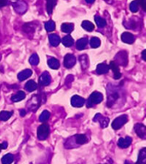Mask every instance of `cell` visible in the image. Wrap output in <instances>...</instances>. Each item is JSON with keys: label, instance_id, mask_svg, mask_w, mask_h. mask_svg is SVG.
Masks as SVG:
<instances>
[{"label": "cell", "instance_id": "1", "mask_svg": "<svg viewBox=\"0 0 146 164\" xmlns=\"http://www.w3.org/2000/svg\"><path fill=\"white\" fill-rule=\"evenodd\" d=\"M103 94L98 92H94L91 94V96L89 97V99L87 100V107L90 108L94 106L95 104H100L103 101Z\"/></svg>", "mask_w": 146, "mask_h": 164}, {"label": "cell", "instance_id": "2", "mask_svg": "<svg viewBox=\"0 0 146 164\" xmlns=\"http://www.w3.org/2000/svg\"><path fill=\"white\" fill-rule=\"evenodd\" d=\"M50 134V128L47 124L44 123L41 126H38V131H37V135L39 140H44L48 138Z\"/></svg>", "mask_w": 146, "mask_h": 164}, {"label": "cell", "instance_id": "3", "mask_svg": "<svg viewBox=\"0 0 146 164\" xmlns=\"http://www.w3.org/2000/svg\"><path fill=\"white\" fill-rule=\"evenodd\" d=\"M128 118H127V115H122L115 118L114 121L112 122V128L114 130H118L120 129L121 126H123L127 122Z\"/></svg>", "mask_w": 146, "mask_h": 164}, {"label": "cell", "instance_id": "4", "mask_svg": "<svg viewBox=\"0 0 146 164\" xmlns=\"http://www.w3.org/2000/svg\"><path fill=\"white\" fill-rule=\"evenodd\" d=\"M127 53H126V51H124V50H122V51H120L118 54L115 56V57H114V63L115 64H119V65H121L125 67V66L127 65Z\"/></svg>", "mask_w": 146, "mask_h": 164}, {"label": "cell", "instance_id": "5", "mask_svg": "<svg viewBox=\"0 0 146 164\" xmlns=\"http://www.w3.org/2000/svg\"><path fill=\"white\" fill-rule=\"evenodd\" d=\"M76 58L74 55L67 54L64 56V60H63V64L65 68H71L74 66L75 65Z\"/></svg>", "mask_w": 146, "mask_h": 164}, {"label": "cell", "instance_id": "6", "mask_svg": "<svg viewBox=\"0 0 146 164\" xmlns=\"http://www.w3.org/2000/svg\"><path fill=\"white\" fill-rule=\"evenodd\" d=\"M14 9L18 14H23L27 11V5L24 1H17L14 4Z\"/></svg>", "mask_w": 146, "mask_h": 164}, {"label": "cell", "instance_id": "7", "mask_svg": "<svg viewBox=\"0 0 146 164\" xmlns=\"http://www.w3.org/2000/svg\"><path fill=\"white\" fill-rule=\"evenodd\" d=\"M134 130L137 135L140 137L141 138H145L146 136V126L142 123H138L134 126Z\"/></svg>", "mask_w": 146, "mask_h": 164}, {"label": "cell", "instance_id": "8", "mask_svg": "<svg viewBox=\"0 0 146 164\" xmlns=\"http://www.w3.org/2000/svg\"><path fill=\"white\" fill-rule=\"evenodd\" d=\"M85 103H86L85 99L80 97V96H78V95L73 96L72 99H71V104L74 107H77V108L82 107L85 104Z\"/></svg>", "mask_w": 146, "mask_h": 164}, {"label": "cell", "instance_id": "9", "mask_svg": "<svg viewBox=\"0 0 146 164\" xmlns=\"http://www.w3.org/2000/svg\"><path fill=\"white\" fill-rule=\"evenodd\" d=\"M94 121H98L101 125V127L102 128H105L107 127L108 125V122H109V119L107 118V117H104L101 114H97L95 115L94 119H93Z\"/></svg>", "mask_w": 146, "mask_h": 164}, {"label": "cell", "instance_id": "10", "mask_svg": "<svg viewBox=\"0 0 146 164\" xmlns=\"http://www.w3.org/2000/svg\"><path fill=\"white\" fill-rule=\"evenodd\" d=\"M51 78L48 72H44L43 74L39 77V84L41 86H48L49 84L50 83Z\"/></svg>", "mask_w": 146, "mask_h": 164}, {"label": "cell", "instance_id": "11", "mask_svg": "<svg viewBox=\"0 0 146 164\" xmlns=\"http://www.w3.org/2000/svg\"><path fill=\"white\" fill-rule=\"evenodd\" d=\"M131 144H132V138L131 137L120 138L118 140V146L120 148L129 147Z\"/></svg>", "mask_w": 146, "mask_h": 164}, {"label": "cell", "instance_id": "12", "mask_svg": "<svg viewBox=\"0 0 146 164\" xmlns=\"http://www.w3.org/2000/svg\"><path fill=\"white\" fill-rule=\"evenodd\" d=\"M109 68H111L114 72V78L115 79V80H118L120 79V77H121V74H120V72L119 69V67L117 64H115L114 63V62L112 61V62H110V63H109Z\"/></svg>", "mask_w": 146, "mask_h": 164}, {"label": "cell", "instance_id": "13", "mask_svg": "<svg viewBox=\"0 0 146 164\" xmlns=\"http://www.w3.org/2000/svg\"><path fill=\"white\" fill-rule=\"evenodd\" d=\"M146 161V150L145 148H143L139 152V155H138V162H136L135 164H145ZM125 164H132L130 163L129 162H126Z\"/></svg>", "mask_w": 146, "mask_h": 164}, {"label": "cell", "instance_id": "14", "mask_svg": "<svg viewBox=\"0 0 146 164\" xmlns=\"http://www.w3.org/2000/svg\"><path fill=\"white\" fill-rule=\"evenodd\" d=\"M121 39L122 41L126 43V44H132L135 41V37L130 33H124L121 35Z\"/></svg>", "mask_w": 146, "mask_h": 164}, {"label": "cell", "instance_id": "15", "mask_svg": "<svg viewBox=\"0 0 146 164\" xmlns=\"http://www.w3.org/2000/svg\"><path fill=\"white\" fill-rule=\"evenodd\" d=\"M32 72L31 69H25V70H23V71L20 72L19 74H18V80H27V78H29V77L32 75Z\"/></svg>", "mask_w": 146, "mask_h": 164}, {"label": "cell", "instance_id": "16", "mask_svg": "<svg viewBox=\"0 0 146 164\" xmlns=\"http://www.w3.org/2000/svg\"><path fill=\"white\" fill-rule=\"evenodd\" d=\"M49 40H50V44L52 46H57L61 42V38L57 34H50Z\"/></svg>", "mask_w": 146, "mask_h": 164}, {"label": "cell", "instance_id": "17", "mask_svg": "<svg viewBox=\"0 0 146 164\" xmlns=\"http://www.w3.org/2000/svg\"><path fill=\"white\" fill-rule=\"evenodd\" d=\"M109 70V67L106 63H100L97 66V72L98 74H107Z\"/></svg>", "mask_w": 146, "mask_h": 164}, {"label": "cell", "instance_id": "18", "mask_svg": "<svg viewBox=\"0 0 146 164\" xmlns=\"http://www.w3.org/2000/svg\"><path fill=\"white\" fill-rule=\"evenodd\" d=\"M75 140L76 144H79V145L87 144L88 142V138H87V137L85 134H78V135H75Z\"/></svg>", "mask_w": 146, "mask_h": 164}, {"label": "cell", "instance_id": "19", "mask_svg": "<svg viewBox=\"0 0 146 164\" xmlns=\"http://www.w3.org/2000/svg\"><path fill=\"white\" fill-rule=\"evenodd\" d=\"M26 98V94L24 92H22V91H20V92H18V93H16V94H14L12 97H11V100H12V102H19V101H22L23 99Z\"/></svg>", "mask_w": 146, "mask_h": 164}, {"label": "cell", "instance_id": "20", "mask_svg": "<svg viewBox=\"0 0 146 164\" xmlns=\"http://www.w3.org/2000/svg\"><path fill=\"white\" fill-rule=\"evenodd\" d=\"M87 43H88V40H87V38H80L78 41H77V44H76V47L79 50H82L86 48V46L87 45Z\"/></svg>", "mask_w": 146, "mask_h": 164}, {"label": "cell", "instance_id": "21", "mask_svg": "<svg viewBox=\"0 0 146 164\" xmlns=\"http://www.w3.org/2000/svg\"><path fill=\"white\" fill-rule=\"evenodd\" d=\"M48 66L52 69H57V68H59L60 67L59 61L54 58V57H51L48 60Z\"/></svg>", "mask_w": 146, "mask_h": 164}, {"label": "cell", "instance_id": "22", "mask_svg": "<svg viewBox=\"0 0 146 164\" xmlns=\"http://www.w3.org/2000/svg\"><path fill=\"white\" fill-rule=\"evenodd\" d=\"M74 24L73 23H63L62 26H61V29L63 33H71L73 30H74Z\"/></svg>", "mask_w": 146, "mask_h": 164}, {"label": "cell", "instance_id": "23", "mask_svg": "<svg viewBox=\"0 0 146 164\" xmlns=\"http://www.w3.org/2000/svg\"><path fill=\"white\" fill-rule=\"evenodd\" d=\"M62 44L66 47H70L74 44V38L71 37L70 35H66L62 40Z\"/></svg>", "mask_w": 146, "mask_h": 164}, {"label": "cell", "instance_id": "24", "mask_svg": "<svg viewBox=\"0 0 146 164\" xmlns=\"http://www.w3.org/2000/svg\"><path fill=\"white\" fill-rule=\"evenodd\" d=\"M46 9H47V12L49 15H50L53 11L54 7L56 5V0H46Z\"/></svg>", "mask_w": 146, "mask_h": 164}, {"label": "cell", "instance_id": "25", "mask_svg": "<svg viewBox=\"0 0 146 164\" xmlns=\"http://www.w3.org/2000/svg\"><path fill=\"white\" fill-rule=\"evenodd\" d=\"M14 161V156L12 154H6L5 156H3V158L1 160L3 164H11Z\"/></svg>", "mask_w": 146, "mask_h": 164}, {"label": "cell", "instance_id": "26", "mask_svg": "<svg viewBox=\"0 0 146 164\" xmlns=\"http://www.w3.org/2000/svg\"><path fill=\"white\" fill-rule=\"evenodd\" d=\"M25 88L28 92H33V91H35L37 89V84L34 80H29V81L27 82Z\"/></svg>", "mask_w": 146, "mask_h": 164}, {"label": "cell", "instance_id": "27", "mask_svg": "<svg viewBox=\"0 0 146 164\" xmlns=\"http://www.w3.org/2000/svg\"><path fill=\"white\" fill-rule=\"evenodd\" d=\"M80 61H81V64L83 68V69H86L89 66V59L87 55H82L80 57Z\"/></svg>", "mask_w": 146, "mask_h": 164}, {"label": "cell", "instance_id": "28", "mask_svg": "<svg viewBox=\"0 0 146 164\" xmlns=\"http://www.w3.org/2000/svg\"><path fill=\"white\" fill-rule=\"evenodd\" d=\"M12 115H13V111H1L0 112V120L5 121V120H9Z\"/></svg>", "mask_w": 146, "mask_h": 164}, {"label": "cell", "instance_id": "29", "mask_svg": "<svg viewBox=\"0 0 146 164\" xmlns=\"http://www.w3.org/2000/svg\"><path fill=\"white\" fill-rule=\"evenodd\" d=\"M81 26H82V27L85 30H87L88 32H92L94 29V25L91 22H89V21H84V22H82Z\"/></svg>", "mask_w": 146, "mask_h": 164}, {"label": "cell", "instance_id": "30", "mask_svg": "<svg viewBox=\"0 0 146 164\" xmlns=\"http://www.w3.org/2000/svg\"><path fill=\"white\" fill-rule=\"evenodd\" d=\"M90 44H91V47L92 48H97L98 46H100L101 44V41L100 39L97 37H93V38H91L90 40Z\"/></svg>", "mask_w": 146, "mask_h": 164}, {"label": "cell", "instance_id": "31", "mask_svg": "<svg viewBox=\"0 0 146 164\" xmlns=\"http://www.w3.org/2000/svg\"><path fill=\"white\" fill-rule=\"evenodd\" d=\"M50 116V112L47 111V110H44L43 112L41 113L40 116H39V120H40L41 122H45V121H47V120H49Z\"/></svg>", "mask_w": 146, "mask_h": 164}, {"label": "cell", "instance_id": "32", "mask_svg": "<svg viewBox=\"0 0 146 164\" xmlns=\"http://www.w3.org/2000/svg\"><path fill=\"white\" fill-rule=\"evenodd\" d=\"M95 22L99 27H105L106 25V21L99 16H95Z\"/></svg>", "mask_w": 146, "mask_h": 164}, {"label": "cell", "instance_id": "33", "mask_svg": "<svg viewBox=\"0 0 146 164\" xmlns=\"http://www.w3.org/2000/svg\"><path fill=\"white\" fill-rule=\"evenodd\" d=\"M44 27H45L46 31H48V32H52V31H54L55 28H56V24H55V22H53V21H49V22H47L45 23Z\"/></svg>", "mask_w": 146, "mask_h": 164}, {"label": "cell", "instance_id": "34", "mask_svg": "<svg viewBox=\"0 0 146 164\" xmlns=\"http://www.w3.org/2000/svg\"><path fill=\"white\" fill-rule=\"evenodd\" d=\"M29 62L33 66L38 65V62H39V57H38V55L32 54V56H31V57L29 58Z\"/></svg>", "mask_w": 146, "mask_h": 164}, {"label": "cell", "instance_id": "35", "mask_svg": "<svg viewBox=\"0 0 146 164\" xmlns=\"http://www.w3.org/2000/svg\"><path fill=\"white\" fill-rule=\"evenodd\" d=\"M130 11L133 13H136L138 11V0H134L130 4Z\"/></svg>", "mask_w": 146, "mask_h": 164}, {"label": "cell", "instance_id": "36", "mask_svg": "<svg viewBox=\"0 0 146 164\" xmlns=\"http://www.w3.org/2000/svg\"><path fill=\"white\" fill-rule=\"evenodd\" d=\"M139 4H140V5L142 6V8H143V10H146V5H145V0H139Z\"/></svg>", "mask_w": 146, "mask_h": 164}, {"label": "cell", "instance_id": "37", "mask_svg": "<svg viewBox=\"0 0 146 164\" xmlns=\"http://www.w3.org/2000/svg\"><path fill=\"white\" fill-rule=\"evenodd\" d=\"M7 3H8L7 0H0V8L5 6L6 5H7Z\"/></svg>", "mask_w": 146, "mask_h": 164}, {"label": "cell", "instance_id": "38", "mask_svg": "<svg viewBox=\"0 0 146 164\" xmlns=\"http://www.w3.org/2000/svg\"><path fill=\"white\" fill-rule=\"evenodd\" d=\"M142 57H143V60L146 61V50H143V52H142Z\"/></svg>", "mask_w": 146, "mask_h": 164}, {"label": "cell", "instance_id": "39", "mask_svg": "<svg viewBox=\"0 0 146 164\" xmlns=\"http://www.w3.org/2000/svg\"><path fill=\"white\" fill-rule=\"evenodd\" d=\"M7 146H8V144H7V142H4L2 144H1V147L3 148V149H6Z\"/></svg>", "mask_w": 146, "mask_h": 164}, {"label": "cell", "instance_id": "40", "mask_svg": "<svg viewBox=\"0 0 146 164\" xmlns=\"http://www.w3.org/2000/svg\"><path fill=\"white\" fill-rule=\"evenodd\" d=\"M20 113H21V116H24V115H26V111H25V110H23V109L21 110V112H20Z\"/></svg>", "mask_w": 146, "mask_h": 164}, {"label": "cell", "instance_id": "41", "mask_svg": "<svg viewBox=\"0 0 146 164\" xmlns=\"http://www.w3.org/2000/svg\"><path fill=\"white\" fill-rule=\"evenodd\" d=\"M95 0H86V2L88 3V4H93Z\"/></svg>", "mask_w": 146, "mask_h": 164}, {"label": "cell", "instance_id": "42", "mask_svg": "<svg viewBox=\"0 0 146 164\" xmlns=\"http://www.w3.org/2000/svg\"><path fill=\"white\" fill-rule=\"evenodd\" d=\"M1 149H2V147H1V144H0V151H1Z\"/></svg>", "mask_w": 146, "mask_h": 164}]
</instances>
